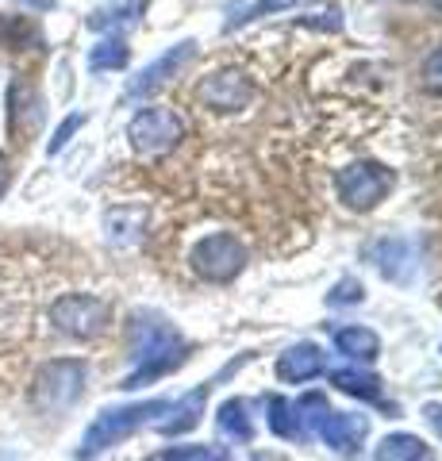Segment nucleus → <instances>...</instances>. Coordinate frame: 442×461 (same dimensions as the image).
<instances>
[{
  "label": "nucleus",
  "mask_w": 442,
  "mask_h": 461,
  "mask_svg": "<svg viewBox=\"0 0 442 461\" xmlns=\"http://www.w3.org/2000/svg\"><path fill=\"white\" fill-rule=\"evenodd\" d=\"M320 369V357H316V350H293L289 357L281 362V373L284 377H308V373H316Z\"/></svg>",
  "instance_id": "6"
},
{
  "label": "nucleus",
  "mask_w": 442,
  "mask_h": 461,
  "mask_svg": "<svg viewBox=\"0 0 442 461\" xmlns=\"http://www.w3.org/2000/svg\"><path fill=\"white\" fill-rule=\"evenodd\" d=\"M123 58H127L123 42H104V47L93 50V66L96 69H116V66H123Z\"/></svg>",
  "instance_id": "7"
},
{
  "label": "nucleus",
  "mask_w": 442,
  "mask_h": 461,
  "mask_svg": "<svg viewBox=\"0 0 442 461\" xmlns=\"http://www.w3.org/2000/svg\"><path fill=\"white\" fill-rule=\"evenodd\" d=\"M8 185H12V162H8L5 154H0V196L8 193Z\"/></svg>",
  "instance_id": "9"
},
{
  "label": "nucleus",
  "mask_w": 442,
  "mask_h": 461,
  "mask_svg": "<svg viewBox=\"0 0 442 461\" xmlns=\"http://www.w3.org/2000/svg\"><path fill=\"white\" fill-rule=\"evenodd\" d=\"M81 388H85V366L69 362V357H54V362L39 369L32 400L39 411H62L81 396Z\"/></svg>",
  "instance_id": "2"
},
{
  "label": "nucleus",
  "mask_w": 442,
  "mask_h": 461,
  "mask_svg": "<svg viewBox=\"0 0 442 461\" xmlns=\"http://www.w3.org/2000/svg\"><path fill=\"white\" fill-rule=\"evenodd\" d=\"M47 315L69 339H96L112 323V308L101 296H89V293H62L59 300H50Z\"/></svg>",
  "instance_id": "1"
},
{
  "label": "nucleus",
  "mask_w": 442,
  "mask_h": 461,
  "mask_svg": "<svg viewBox=\"0 0 442 461\" xmlns=\"http://www.w3.org/2000/svg\"><path fill=\"white\" fill-rule=\"evenodd\" d=\"M389 185H392V173H384L381 166H350L335 173L338 200H347L354 208H374L389 193Z\"/></svg>",
  "instance_id": "4"
},
{
  "label": "nucleus",
  "mask_w": 442,
  "mask_h": 461,
  "mask_svg": "<svg viewBox=\"0 0 442 461\" xmlns=\"http://www.w3.org/2000/svg\"><path fill=\"white\" fill-rule=\"evenodd\" d=\"M127 135H131L139 154H166V150L177 147L181 120L169 108H147V112H139L135 120H131Z\"/></svg>",
  "instance_id": "3"
},
{
  "label": "nucleus",
  "mask_w": 442,
  "mask_h": 461,
  "mask_svg": "<svg viewBox=\"0 0 442 461\" xmlns=\"http://www.w3.org/2000/svg\"><path fill=\"white\" fill-rule=\"evenodd\" d=\"M193 262H196V269H201L208 281H227L242 266V247L231 235H208L201 247H196Z\"/></svg>",
  "instance_id": "5"
},
{
  "label": "nucleus",
  "mask_w": 442,
  "mask_h": 461,
  "mask_svg": "<svg viewBox=\"0 0 442 461\" xmlns=\"http://www.w3.org/2000/svg\"><path fill=\"white\" fill-rule=\"evenodd\" d=\"M338 346H342V350H354V354L365 350V357L377 354V339L365 335V330H347V335H338Z\"/></svg>",
  "instance_id": "8"
}]
</instances>
